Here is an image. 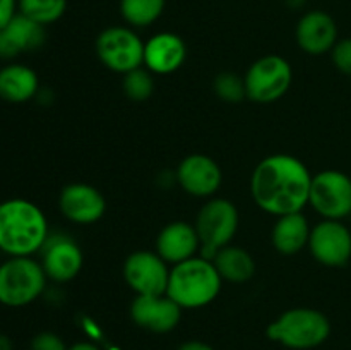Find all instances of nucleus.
<instances>
[{"mask_svg":"<svg viewBox=\"0 0 351 350\" xmlns=\"http://www.w3.org/2000/svg\"><path fill=\"white\" fill-rule=\"evenodd\" d=\"M314 175L291 154H271L257 163L250 177V192L263 211L273 216L300 213L308 205Z\"/></svg>","mask_w":351,"mask_h":350,"instance_id":"1","label":"nucleus"},{"mask_svg":"<svg viewBox=\"0 0 351 350\" xmlns=\"http://www.w3.org/2000/svg\"><path fill=\"white\" fill-rule=\"evenodd\" d=\"M48 235L47 216L40 206L21 198L0 202V250L7 256L40 253Z\"/></svg>","mask_w":351,"mask_h":350,"instance_id":"2","label":"nucleus"},{"mask_svg":"<svg viewBox=\"0 0 351 350\" xmlns=\"http://www.w3.org/2000/svg\"><path fill=\"white\" fill-rule=\"evenodd\" d=\"M223 278L211 259L194 256L173 264L167 295L182 309H199L211 304L221 292Z\"/></svg>","mask_w":351,"mask_h":350,"instance_id":"3","label":"nucleus"},{"mask_svg":"<svg viewBox=\"0 0 351 350\" xmlns=\"http://www.w3.org/2000/svg\"><path fill=\"white\" fill-rule=\"evenodd\" d=\"M267 338L291 350H311L331 335V323L324 312L311 307L285 311L267 326Z\"/></svg>","mask_w":351,"mask_h":350,"instance_id":"4","label":"nucleus"},{"mask_svg":"<svg viewBox=\"0 0 351 350\" xmlns=\"http://www.w3.org/2000/svg\"><path fill=\"white\" fill-rule=\"evenodd\" d=\"M47 280L40 261L31 256L9 257L0 264V304L7 307L29 305L43 294Z\"/></svg>","mask_w":351,"mask_h":350,"instance_id":"5","label":"nucleus"},{"mask_svg":"<svg viewBox=\"0 0 351 350\" xmlns=\"http://www.w3.org/2000/svg\"><path fill=\"white\" fill-rule=\"evenodd\" d=\"M194 226L201 240V256L213 259L235 237L239 230V209L228 199H209L199 211Z\"/></svg>","mask_w":351,"mask_h":350,"instance_id":"6","label":"nucleus"},{"mask_svg":"<svg viewBox=\"0 0 351 350\" xmlns=\"http://www.w3.org/2000/svg\"><path fill=\"white\" fill-rule=\"evenodd\" d=\"M96 54L110 71L127 74L144 65V41L127 26H110L96 38Z\"/></svg>","mask_w":351,"mask_h":350,"instance_id":"7","label":"nucleus"},{"mask_svg":"<svg viewBox=\"0 0 351 350\" xmlns=\"http://www.w3.org/2000/svg\"><path fill=\"white\" fill-rule=\"evenodd\" d=\"M293 79V71L287 58L280 55H266L254 62L247 71V98L256 103H273L287 95Z\"/></svg>","mask_w":351,"mask_h":350,"instance_id":"8","label":"nucleus"},{"mask_svg":"<svg viewBox=\"0 0 351 350\" xmlns=\"http://www.w3.org/2000/svg\"><path fill=\"white\" fill-rule=\"evenodd\" d=\"M308 205L324 220H345L351 215V177L345 172L324 170L312 177Z\"/></svg>","mask_w":351,"mask_h":350,"instance_id":"9","label":"nucleus"},{"mask_svg":"<svg viewBox=\"0 0 351 350\" xmlns=\"http://www.w3.org/2000/svg\"><path fill=\"white\" fill-rule=\"evenodd\" d=\"M158 253L136 250L123 263V280L136 295H165L170 270Z\"/></svg>","mask_w":351,"mask_h":350,"instance_id":"10","label":"nucleus"},{"mask_svg":"<svg viewBox=\"0 0 351 350\" xmlns=\"http://www.w3.org/2000/svg\"><path fill=\"white\" fill-rule=\"evenodd\" d=\"M308 249L315 261L324 266H345L351 259L350 229L341 220H322L312 229Z\"/></svg>","mask_w":351,"mask_h":350,"instance_id":"11","label":"nucleus"},{"mask_svg":"<svg viewBox=\"0 0 351 350\" xmlns=\"http://www.w3.org/2000/svg\"><path fill=\"white\" fill-rule=\"evenodd\" d=\"M40 254V263L45 275L48 280H53L57 283H65L77 277L84 263L79 244L64 233L48 235Z\"/></svg>","mask_w":351,"mask_h":350,"instance_id":"12","label":"nucleus"},{"mask_svg":"<svg viewBox=\"0 0 351 350\" xmlns=\"http://www.w3.org/2000/svg\"><path fill=\"white\" fill-rule=\"evenodd\" d=\"M130 318L141 328L153 333H168L177 328L182 307L165 295H136L130 304Z\"/></svg>","mask_w":351,"mask_h":350,"instance_id":"13","label":"nucleus"},{"mask_svg":"<svg viewBox=\"0 0 351 350\" xmlns=\"http://www.w3.org/2000/svg\"><path fill=\"white\" fill-rule=\"evenodd\" d=\"M58 208L69 222L89 225L105 215L106 201L105 196L95 185L75 182L62 189Z\"/></svg>","mask_w":351,"mask_h":350,"instance_id":"14","label":"nucleus"},{"mask_svg":"<svg viewBox=\"0 0 351 350\" xmlns=\"http://www.w3.org/2000/svg\"><path fill=\"white\" fill-rule=\"evenodd\" d=\"M223 174L219 165L206 154H189L177 168V182L187 194L209 198L219 189Z\"/></svg>","mask_w":351,"mask_h":350,"instance_id":"15","label":"nucleus"},{"mask_svg":"<svg viewBox=\"0 0 351 350\" xmlns=\"http://www.w3.org/2000/svg\"><path fill=\"white\" fill-rule=\"evenodd\" d=\"M295 38L305 54L324 55L338 43V24L324 10H308L297 23Z\"/></svg>","mask_w":351,"mask_h":350,"instance_id":"16","label":"nucleus"},{"mask_svg":"<svg viewBox=\"0 0 351 350\" xmlns=\"http://www.w3.org/2000/svg\"><path fill=\"white\" fill-rule=\"evenodd\" d=\"M187 47L178 34L163 31L144 43V65L153 74H171L185 62Z\"/></svg>","mask_w":351,"mask_h":350,"instance_id":"17","label":"nucleus"},{"mask_svg":"<svg viewBox=\"0 0 351 350\" xmlns=\"http://www.w3.org/2000/svg\"><path fill=\"white\" fill-rule=\"evenodd\" d=\"M201 249L197 230L187 222H171L161 229L156 239V253L167 263L178 264L195 256Z\"/></svg>","mask_w":351,"mask_h":350,"instance_id":"18","label":"nucleus"},{"mask_svg":"<svg viewBox=\"0 0 351 350\" xmlns=\"http://www.w3.org/2000/svg\"><path fill=\"white\" fill-rule=\"evenodd\" d=\"M45 26L17 12L3 30H0V57L14 58L24 51H34L45 43Z\"/></svg>","mask_w":351,"mask_h":350,"instance_id":"19","label":"nucleus"},{"mask_svg":"<svg viewBox=\"0 0 351 350\" xmlns=\"http://www.w3.org/2000/svg\"><path fill=\"white\" fill-rule=\"evenodd\" d=\"M311 225L308 220L300 213H290V215L278 216L276 223L271 232L274 249L285 256H293L302 249L308 247L311 239Z\"/></svg>","mask_w":351,"mask_h":350,"instance_id":"20","label":"nucleus"},{"mask_svg":"<svg viewBox=\"0 0 351 350\" xmlns=\"http://www.w3.org/2000/svg\"><path fill=\"white\" fill-rule=\"evenodd\" d=\"M40 91V79L24 64H9L0 69V98L9 103H24Z\"/></svg>","mask_w":351,"mask_h":350,"instance_id":"21","label":"nucleus"},{"mask_svg":"<svg viewBox=\"0 0 351 350\" xmlns=\"http://www.w3.org/2000/svg\"><path fill=\"white\" fill-rule=\"evenodd\" d=\"M211 261L218 270L219 277L232 283H245L256 273L254 257L245 249L232 246V244L221 247Z\"/></svg>","mask_w":351,"mask_h":350,"instance_id":"22","label":"nucleus"},{"mask_svg":"<svg viewBox=\"0 0 351 350\" xmlns=\"http://www.w3.org/2000/svg\"><path fill=\"white\" fill-rule=\"evenodd\" d=\"M167 0H120V14L132 27H147L163 14Z\"/></svg>","mask_w":351,"mask_h":350,"instance_id":"23","label":"nucleus"},{"mask_svg":"<svg viewBox=\"0 0 351 350\" xmlns=\"http://www.w3.org/2000/svg\"><path fill=\"white\" fill-rule=\"evenodd\" d=\"M67 10V0H17V12L41 26L60 19Z\"/></svg>","mask_w":351,"mask_h":350,"instance_id":"24","label":"nucleus"},{"mask_svg":"<svg viewBox=\"0 0 351 350\" xmlns=\"http://www.w3.org/2000/svg\"><path fill=\"white\" fill-rule=\"evenodd\" d=\"M123 93L127 98L134 100V102H144L149 98L154 91V81H153V72L147 69H134V71L123 74L122 82Z\"/></svg>","mask_w":351,"mask_h":350,"instance_id":"25","label":"nucleus"},{"mask_svg":"<svg viewBox=\"0 0 351 350\" xmlns=\"http://www.w3.org/2000/svg\"><path fill=\"white\" fill-rule=\"evenodd\" d=\"M215 93L228 103H239L247 96L245 81L233 72H221L215 79Z\"/></svg>","mask_w":351,"mask_h":350,"instance_id":"26","label":"nucleus"},{"mask_svg":"<svg viewBox=\"0 0 351 350\" xmlns=\"http://www.w3.org/2000/svg\"><path fill=\"white\" fill-rule=\"evenodd\" d=\"M331 57L338 71L351 75V38L338 40V43L331 50Z\"/></svg>","mask_w":351,"mask_h":350,"instance_id":"27","label":"nucleus"},{"mask_svg":"<svg viewBox=\"0 0 351 350\" xmlns=\"http://www.w3.org/2000/svg\"><path fill=\"white\" fill-rule=\"evenodd\" d=\"M69 347L65 345L64 340L51 331L38 333L31 342V350H67Z\"/></svg>","mask_w":351,"mask_h":350,"instance_id":"28","label":"nucleus"},{"mask_svg":"<svg viewBox=\"0 0 351 350\" xmlns=\"http://www.w3.org/2000/svg\"><path fill=\"white\" fill-rule=\"evenodd\" d=\"M16 14L17 0H0V30H3Z\"/></svg>","mask_w":351,"mask_h":350,"instance_id":"29","label":"nucleus"},{"mask_svg":"<svg viewBox=\"0 0 351 350\" xmlns=\"http://www.w3.org/2000/svg\"><path fill=\"white\" fill-rule=\"evenodd\" d=\"M178 350H215L211 345L204 342H199V340H191V342H185L178 347Z\"/></svg>","mask_w":351,"mask_h":350,"instance_id":"30","label":"nucleus"},{"mask_svg":"<svg viewBox=\"0 0 351 350\" xmlns=\"http://www.w3.org/2000/svg\"><path fill=\"white\" fill-rule=\"evenodd\" d=\"M67 350H101V349L93 342H77L74 343V345L69 347Z\"/></svg>","mask_w":351,"mask_h":350,"instance_id":"31","label":"nucleus"},{"mask_svg":"<svg viewBox=\"0 0 351 350\" xmlns=\"http://www.w3.org/2000/svg\"><path fill=\"white\" fill-rule=\"evenodd\" d=\"M0 350H14L12 340L3 333H0Z\"/></svg>","mask_w":351,"mask_h":350,"instance_id":"32","label":"nucleus"}]
</instances>
